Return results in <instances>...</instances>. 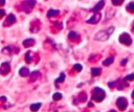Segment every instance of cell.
I'll list each match as a JSON object with an SVG mask.
<instances>
[{
  "mask_svg": "<svg viewBox=\"0 0 134 112\" xmlns=\"http://www.w3.org/2000/svg\"><path fill=\"white\" fill-rule=\"evenodd\" d=\"M73 69H74L75 71H82L83 66H82L81 64H74V65H73Z\"/></svg>",
  "mask_w": 134,
  "mask_h": 112,
  "instance_id": "cell-22",
  "label": "cell"
},
{
  "mask_svg": "<svg viewBox=\"0 0 134 112\" xmlns=\"http://www.w3.org/2000/svg\"><path fill=\"white\" fill-rule=\"evenodd\" d=\"M60 14V12L58 10V9H52V8H50L48 12H47V17L48 18H51V17H53V16H58Z\"/></svg>",
  "mask_w": 134,
  "mask_h": 112,
  "instance_id": "cell-11",
  "label": "cell"
},
{
  "mask_svg": "<svg viewBox=\"0 0 134 112\" xmlns=\"http://www.w3.org/2000/svg\"><path fill=\"white\" fill-rule=\"evenodd\" d=\"M62 98V94L60 92H55L53 95H52V99L53 100H60Z\"/></svg>",
  "mask_w": 134,
  "mask_h": 112,
  "instance_id": "cell-18",
  "label": "cell"
},
{
  "mask_svg": "<svg viewBox=\"0 0 134 112\" xmlns=\"http://www.w3.org/2000/svg\"><path fill=\"white\" fill-rule=\"evenodd\" d=\"M0 4H1V5L5 4V0H0Z\"/></svg>",
  "mask_w": 134,
  "mask_h": 112,
  "instance_id": "cell-30",
  "label": "cell"
},
{
  "mask_svg": "<svg viewBox=\"0 0 134 112\" xmlns=\"http://www.w3.org/2000/svg\"><path fill=\"white\" fill-rule=\"evenodd\" d=\"M0 99H1V100H3V102H5V100H6V97H5V96H1V97H0Z\"/></svg>",
  "mask_w": 134,
  "mask_h": 112,
  "instance_id": "cell-29",
  "label": "cell"
},
{
  "mask_svg": "<svg viewBox=\"0 0 134 112\" xmlns=\"http://www.w3.org/2000/svg\"><path fill=\"white\" fill-rule=\"evenodd\" d=\"M127 10L128 12H132V13H134V2H130L128 5H127Z\"/></svg>",
  "mask_w": 134,
  "mask_h": 112,
  "instance_id": "cell-19",
  "label": "cell"
},
{
  "mask_svg": "<svg viewBox=\"0 0 134 112\" xmlns=\"http://www.w3.org/2000/svg\"><path fill=\"white\" fill-rule=\"evenodd\" d=\"M35 5H36V0H25L21 4L22 9L25 13H30L32 10V8H34Z\"/></svg>",
  "mask_w": 134,
  "mask_h": 112,
  "instance_id": "cell-2",
  "label": "cell"
},
{
  "mask_svg": "<svg viewBox=\"0 0 134 112\" xmlns=\"http://www.w3.org/2000/svg\"><path fill=\"white\" fill-rule=\"evenodd\" d=\"M5 15V10L4 9H0V18L2 17V16H4Z\"/></svg>",
  "mask_w": 134,
  "mask_h": 112,
  "instance_id": "cell-26",
  "label": "cell"
},
{
  "mask_svg": "<svg viewBox=\"0 0 134 112\" xmlns=\"http://www.w3.org/2000/svg\"><path fill=\"white\" fill-rule=\"evenodd\" d=\"M39 75H40V72H39V71H34V72L31 73V75H30V76H31V77H30V82H35V80H36Z\"/></svg>",
  "mask_w": 134,
  "mask_h": 112,
  "instance_id": "cell-17",
  "label": "cell"
},
{
  "mask_svg": "<svg viewBox=\"0 0 134 112\" xmlns=\"http://www.w3.org/2000/svg\"><path fill=\"white\" fill-rule=\"evenodd\" d=\"M118 39H119V42H120V43H122V44H125V45H127V46L131 45V43H132V39H131L130 35L127 33V32L121 33Z\"/></svg>",
  "mask_w": 134,
  "mask_h": 112,
  "instance_id": "cell-4",
  "label": "cell"
},
{
  "mask_svg": "<svg viewBox=\"0 0 134 112\" xmlns=\"http://www.w3.org/2000/svg\"><path fill=\"white\" fill-rule=\"evenodd\" d=\"M100 72H102V69L98 68V67H96V68L94 67V68L91 69V74H92L93 76H97V75H99Z\"/></svg>",
  "mask_w": 134,
  "mask_h": 112,
  "instance_id": "cell-14",
  "label": "cell"
},
{
  "mask_svg": "<svg viewBox=\"0 0 134 112\" xmlns=\"http://www.w3.org/2000/svg\"><path fill=\"white\" fill-rule=\"evenodd\" d=\"M25 61L26 63H30L31 62V52L30 51H27L26 54H25Z\"/></svg>",
  "mask_w": 134,
  "mask_h": 112,
  "instance_id": "cell-21",
  "label": "cell"
},
{
  "mask_svg": "<svg viewBox=\"0 0 134 112\" xmlns=\"http://www.w3.org/2000/svg\"><path fill=\"white\" fill-rule=\"evenodd\" d=\"M79 98H80L81 102H85V100H86V94H85V93H81V94L79 95Z\"/></svg>",
  "mask_w": 134,
  "mask_h": 112,
  "instance_id": "cell-24",
  "label": "cell"
},
{
  "mask_svg": "<svg viewBox=\"0 0 134 112\" xmlns=\"http://www.w3.org/2000/svg\"><path fill=\"white\" fill-rule=\"evenodd\" d=\"M99 20H100V14L97 12V13H95L92 17H90L89 19H87L86 22H87V23H90V24H95V23H97Z\"/></svg>",
  "mask_w": 134,
  "mask_h": 112,
  "instance_id": "cell-6",
  "label": "cell"
},
{
  "mask_svg": "<svg viewBox=\"0 0 134 112\" xmlns=\"http://www.w3.org/2000/svg\"><path fill=\"white\" fill-rule=\"evenodd\" d=\"M111 1H112V3L114 5H120L124 2V0H111Z\"/></svg>",
  "mask_w": 134,
  "mask_h": 112,
  "instance_id": "cell-25",
  "label": "cell"
},
{
  "mask_svg": "<svg viewBox=\"0 0 134 112\" xmlns=\"http://www.w3.org/2000/svg\"><path fill=\"white\" fill-rule=\"evenodd\" d=\"M109 37H110V35L108 33L107 30H99V31L95 35L94 39L97 40V41H107V40L109 39Z\"/></svg>",
  "mask_w": 134,
  "mask_h": 112,
  "instance_id": "cell-3",
  "label": "cell"
},
{
  "mask_svg": "<svg viewBox=\"0 0 134 112\" xmlns=\"http://www.w3.org/2000/svg\"><path fill=\"white\" fill-rule=\"evenodd\" d=\"M23 45L25 47H29V46H32L35 45V40L34 39H26L23 41Z\"/></svg>",
  "mask_w": 134,
  "mask_h": 112,
  "instance_id": "cell-12",
  "label": "cell"
},
{
  "mask_svg": "<svg viewBox=\"0 0 134 112\" xmlns=\"http://www.w3.org/2000/svg\"><path fill=\"white\" fill-rule=\"evenodd\" d=\"M9 70H10V67H9L8 62H4L1 64V67H0V73L1 74H6L9 72Z\"/></svg>",
  "mask_w": 134,
  "mask_h": 112,
  "instance_id": "cell-7",
  "label": "cell"
},
{
  "mask_svg": "<svg viewBox=\"0 0 134 112\" xmlns=\"http://www.w3.org/2000/svg\"><path fill=\"white\" fill-rule=\"evenodd\" d=\"M41 108V103H36V104H32L31 106H30V109L32 110V111H37V110H39Z\"/></svg>",
  "mask_w": 134,
  "mask_h": 112,
  "instance_id": "cell-16",
  "label": "cell"
},
{
  "mask_svg": "<svg viewBox=\"0 0 134 112\" xmlns=\"http://www.w3.org/2000/svg\"><path fill=\"white\" fill-rule=\"evenodd\" d=\"M64 80H65V73H61V74H60V76L54 81V83H55V84H59V83L64 82Z\"/></svg>",
  "mask_w": 134,
  "mask_h": 112,
  "instance_id": "cell-15",
  "label": "cell"
},
{
  "mask_svg": "<svg viewBox=\"0 0 134 112\" xmlns=\"http://www.w3.org/2000/svg\"><path fill=\"white\" fill-rule=\"evenodd\" d=\"M113 62H114V58H113V57H110V58L105 59V60L103 61V65H104V66H109V65L112 64Z\"/></svg>",
  "mask_w": 134,
  "mask_h": 112,
  "instance_id": "cell-13",
  "label": "cell"
},
{
  "mask_svg": "<svg viewBox=\"0 0 134 112\" xmlns=\"http://www.w3.org/2000/svg\"><path fill=\"white\" fill-rule=\"evenodd\" d=\"M134 80V73H130L125 77V81H132Z\"/></svg>",
  "mask_w": 134,
  "mask_h": 112,
  "instance_id": "cell-23",
  "label": "cell"
},
{
  "mask_svg": "<svg viewBox=\"0 0 134 112\" xmlns=\"http://www.w3.org/2000/svg\"><path fill=\"white\" fill-rule=\"evenodd\" d=\"M19 74H20L21 76H23V77L29 75V70H28V68H27V67H21L20 70H19Z\"/></svg>",
  "mask_w": 134,
  "mask_h": 112,
  "instance_id": "cell-10",
  "label": "cell"
},
{
  "mask_svg": "<svg viewBox=\"0 0 134 112\" xmlns=\"http://www.w3.org/2000/svg\"><path fill=\"white\" fill-rule=\"evenodd\" d=\"M116 106L118 107L119 110H125L128 106V102L125 97H118L116 100Z\"/></svg>",
  "mask_w": 134,
  "mask_h": 112,
  "instance_id": "cell-5",
  "label": "cell"
},
{
  "mask_svg": "<svg viewBox=\"0 0 134 112\" xmlns=\"http://www.w3.org/2000/svg\"><path fill=\"white\" fill-rule=\"evenodd\" d=\"M104 5H105V0H100L93 8H91V10L92 12H94V13H97V12H99L103 7H104Z\"/></svg>",
  "mask_w": 134,
  "mask_h": 112,
  "instance_id": "cell-9",
  "label": "cell"
},
{
  "mask_svg": "<svg viewBox=\"0 0 134 112\" xmlns=\"http://www.w3.org/2000/svg\"><path fill=\"white\" fill-rule=\"evenodd\" d=\"M68 38L69 39H74V38H79V33L75 31H70L68 33Z\"/></svg>",
  "mask_w": 134,
  "mask_h": 112,
  "instance_id": "cell-20",
  "label": "cell"
},
{
  "mask_svg": "<svg viewBox=\"0 0 134 112\" xmlns=\"http://www.w3.org/2000/svg\"><path fill=\"white\" fill-rule=\"evenodd\" d=\"M14 22H16V17H15V15L9 14V15L7 16L6 20H5V23H4L3 25H4V26H9V25L13 24Z\"/></svg>",
  "mask_w": 134,
  "mask_h": 112,
  "instance_id": "cell-8",
  "label": "cell"
},
{
  "mask_svg": "<svg viewBox=\"0 0 134 112\" xmlns=\"http://www.w3.org/2000/svg\"><path fill=\"white\" fill-rule=\"evenodd\" d=\"M127 61H128V59H124L121 62H120V64L124 66V65H126V63H127Z\"/></svg>",
  "mask_w": 134,
  "mask_h": 112,
  "instance_id": "cell-27",
  "label": "cell"
},
{
  "mask_svg": "<svg viewBox=\"0 0 134 112\" xmlns=\"http://www.w3.org/2000/svg\"><path fill=\"white\" fill-rule=\"evenodd\" d=\"M132 97L134 98V90H133V92H132Z\"/></svg>",
  "mask_w": 134,
  "mask_h": 112,
  "instance_id": "cell-31",
  "label": "cell"
},
{
  "mask_svg": "<svg viewBox=\"0 0 134 112\" xmlns=\"http://www.w3.org/2000/svg\"><path fill=\"white\" fill-rule=\"evenodd\" d=\"M113 86H114V83H112V82H110V83H109V87H110V88H112Z\"/></svg>",
  "mask_w": 134,
  "mask_h": 112,
  "instance_id": "cell-28",
  "label": "cell"
},
{
  "mask_svg": "<svg viewBox=\"0 0 134 112\" xmlns=\"http://www.w3.org/2000/svg\"><path fill=\"white\" fill-rule=\"evenodd\" d=\"M105 96H106V93H105V91L102 88L96 87V88L93 89V94H92V99L93 100H95V102H102Z\"/></svg>",
  "mask_w": 134,
  "mask_h": 112,
  "instance_id": "cell-1",
  "label": "cell"
}]
</instances>
